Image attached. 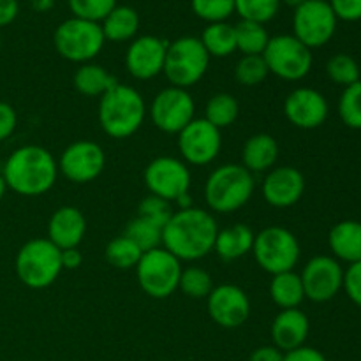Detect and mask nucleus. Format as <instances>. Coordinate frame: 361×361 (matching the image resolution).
Listing matches in <instances>:
<instances>
[{
	"mask_svg": "<svg viewBox=\"0 0 361 361\" xmlns=\"http://www.w3.org/2000/svg\"><path fill=\"white\" fill-rule=\"evenodd\" d=\"M219 226L210 212L187 208L173 212L162 228V247L180 261H197L214 250Z\"/></svg>",
	"mask_w": 361,
	"mask_h": 361,
	"instance_id": "nucleus-1",
	"label": "nucleus"
},
{
	"mask_svg": "<svg viewBox=\"0 0 361 361\" xmlns=\"http://www.w3.org/2000/svg\"><path fill=\"white\" fill-rule=\"evenodd\" d=\"M2 176L7 189L20 196H42L55 185L59 162L46 148L39 145H25L7 157Z\"/></svg>",
	"mask_w": 361,
	"mask_h": 361,
	"instance_id": "nucleus-2",
	"label": "nucleus"
},
{
	"mask_svg": "<svg viewBox=\"0 0 361 361\" xmlns=\"http://www.w3.org/2000/svg\"><path fill=\"white\" fill-rule=\"evenodd\" d=\"M147 116L145 99L129 85H115L99 101L97 118L109 137L126 140L136 134Z\"/></svg>",
	"mask_w": 361,
	"mask_h": 361,
	"instance_id": "nucleus-3",
	"label": "nucleus"
},
{
	"mask_svg": "<svg viewBox=\"0 0 361 361\" xmlns=\"http://www.w3.org/2000/svg\"><path fill=\"white\" fill-rule=\"evenodd\" d=\"M254 187V175L242 164H224L207 178L204 201L217 214H233L249 203Z\"/></svg>",
	"mask_w": 361,
	"mask_h": 361,
	"instance_id": "nucleus-4",
	"label": "nucleus"
},
{
	"mask_svg": "<svg viewBox=\"0 0 361 361\" xmlns=\"http://www.w3.org/2000/svg\"><path fill=\"white\" fill-rule=\"evenodd\" d=\"M16 275L30 289H46L62 274V250L48 238H32L18 250Z\"/></svg>",
	"mask_w": 361,
	"mask_h": 361,
	"instance_id": "nucleus-5",
	"label": "nucleus"
},
{
	"mask_svg": "<svg viewBox=\"0 0 361 361\" xmlns=\"http://www.w3.org/2000/svg\"><path fill=\"white\" fill-rule=\"evenodd\" d=\"M210 66V55L204 46L201 44L200 37L183 35L168 42L166 49L164 71L166 80L171 87H178L187 90L203 80Z\"/></svg>",
	"mask_w": 361,
	"mask_h": 361,
	"instance_id": "nucleus-6",
	"label": "nucleus"
},
{
	"mask_svg": "<svg viewBox=\"0 0 361 361\" xmlns=\"http://www.w3.org/2000/svg\"><path fill=\"white\" fill-rule=\"evenodd\" d=\"M104 34L101 23L69 18L56 27L53 44L62 59L74 63H88L104 48Z\"/></svg>",
	"mask_w": 361,
	"mask_h": 361,
	"instance_id": "nucleus-7",
	"label": "nucleus"
},
{
	"mask_svg": "<svg viewBox=\"0 0 361 361\" xmlns=\"http://www.w3.org/2000/svg\"><path fill=\"white\" fill-rule=\"evenodd\" d=\"M252 254L261 270L277 275L295 270L302 256V247L289 229L270 226L256 235Z\"/></svg>",
	"mask_w": 361,
	"mask_h": 361,
	"instance_id": "nucleus-8",
	"label": "nucleus"
},
{
	"mask_svg": "<svg viewBox=\"0 0 361 361\" xmlns=\"http://www.w3.org/2000/svg\"><path fill=\"white\" fill-rule=\"evenodd\" d=\"M182 261L176 259L164 247L143 252L140 263L136 264L137 284L145 295L155 300L171 296L178 289Z\"/></svg>",
	"mask_w": 361,
	"mask_h": 361,
	"instance_id": "nucleus-9",
	"label": "nucleus"
},
{
	"mask_svg": "<svg viewBox=\"0 0 361 361\" xmlns=\"http://www.w3.org/2000/svg\"><path fill=\"white\" fill-rule=\"evenodd\" d=\"M268 71L284 81H300L310 73L314 63L312 49L293 34H279L270 37L263 51Z\"/></svg>",
	"mask_w": 361,
	"mask_h": 361,
	"instance_id": "nucleus-10",
	"label": "nucleus"
},
{
	"mask_svg": "<svg viewBox=\"0 0 361 361\" xmlns=\"http://www.w3.org/2000/svg\"><path fill=\"white\" fill-rule=\"evenodd\" d=\"M337 23L328 0H305L293 14V35L307 48H321L334 39Z\"/></svg>",
	"mask_w": 361,
	"mask_h": 361,
	"instance_id": "nucleus-11",
	"label": "nucleus"
},
{
	"mask_svg": "<svg viewBox=\"0 0 361 361\" xmlns=\"http://www.w3.org/2000/svg\"><path fill=\"white\" fill-rule=\"evenodd\" d=\"M143 180L150 194L169 203H175L183 194H189L190 189V171L187 164L169 155L155 157L145 168Z\"/></svg>",
	"mask_w": 361,
	"mask_h": 361,
	"instance_id": "nucleus-12",
	"label": "nucleus"
},
{
	"mask_svg": "<svg viewBox=\"0 0 361 361\" xmlns=\"http://www.w3.org/2000/svg\"><path fill=\"white\" fill-rule=\"evenodd\" d=\"M196 104L189 90L178 87H166L152 101V122L166 134H178L194 120Z\"/></svg>",
	"mask_w": 361,
	"mask_h": 361,
	"instance_id": "nucleus-13",
	"label": "nucleus"
},
{
	"mask_svg": "<svg viewBox=\"0 0 361 361\" xmlns=\"http://www.w3.org/2000/svg\"><path fill=\"white\" fill-rule=\"evenodd\" d=\"M106 154L95 141L80 140L71 143L59 159V173L73 183H90L104 171Z\"/></svg>",
	"mask_w": 361,
	"mask_h": 361,
	"instance_id": "nucleus-14",
	"label": "nucleus"
},
{
	"mask_svg": "<svg viewBox=\"0 0 361 361\" xmlns=\"http://www.w3.org/2000/svg\"><path fill=\"white\" fill-rule=\"evenodd\" d=\"M300 279L307 300L314 303H326L341 293L344 270L335 257L316 256L303 267Z\"/></svg>",
	"mask_w": 361,
	"mask_h": 361,
	"instance_id": "nucleus-15",
	"label": "nucleus"
},
{
	"mask_svg": "<svg viewBox=\"0 0 361 361\" xmlns=\"http://www.w3.org/2000/svg\"><path fill=\"white\" fill-rule=\"evenodd\" d=\"M222 136L217 127L204 118H194L178 133V150L183 161L192 166H208L219 157Z\"/></svg>",
	"mask_w": 361,
	"mask_h": 361,
	"instance_id": "nucleus-16",
	"label": "nucleus"
},
{
	"mask_svg": "<svg viewBox=\"0 0 361 361\" xmlns=\"http://www.w3.org/2000/svg\"><path fill=\"white\" fill-rule=\"evenodd\" d=\"M330 113L326 97L319 90L300 87L289 92L284 101V115L291 126L303 130H312L323 126Z\"/></svg>",
	"mask_w": 361,
	"mask_h": 361,
	"instance_id": "nucleus-17",
	"label": "nucleus"
},
{
	"mask_svg": "<svg viewBox=\"0 0 361 361\" xmlns=\"http://www.w3.org/2000/svg\"><path fill=\"white\" fill-rule=\"evenodd\" d=\"M208 314L219 326L240 328L250 317V300L242 288L235 284H222L208 295Z\"/></svg>",
	"mask_w": 361,
	"mask_h": 361,
	"instance_id": "nucleus-18",
	"label": "nucleus"
},
{
	"mask_svg": "<svg viewBox=\"0 0 361 361\" xmlns=\"http://www.w3.org/2000/svg\"><path fill=\"white\" fill-rule=\"evenodd\" d=\"M168 41L157 35H140L133 39L126 53V67L134 80L147 81L164 71Z\"/></svg>",
	"mask_w": 361,
	"mask_h": 361,
	"instance_id": "nucleus-19",
	"label": "nucleus"
},
{
	"mask_svg": "<svg viewBox=\"0 0 361 361\" xmlns=\"http://www.w3.org/2000/svg\"><path fill=\"white\" fill-rule=\"evenodd\" d=\"M305 192V176L293 166H279L270 169L263 182V197L270 207H295Z\"/></svg>",
	"mask_w": 361,
	"mask_h": 361,
	"instance_id": "nucleus-20",
	"label": "nucleus"
},
{
	"mask_svg": "<svg viewBox=\"0 0 361 361\" xmlns=\"http://www.w3.org/2000/svg\"><path fill=\"white\" fill-rule=\"evenodd\" d=\"M87 233V219L76 207H60L49 217L46 238L60 250L76 249Z\"/></svg>",
	"mask_w": 361,
	"mask_h": 361,
	"instance_id": "nucleus-21",
	"label": "nucleus"
},
{
	"mask_svg": "<svg viewBox=\"0 0 361 361\" xmlns=\"http://www.w3.org/2000/svg\"><path fill=\"white\" fill-rule=\"evenodd\" d=\"M309 317L300 309L281 310L271 323V341L282 353H289L305 345L309 337Z\"/></svg>",
	"mask_w": 361,
	"mask_h": 361,
	"instance_id": "nucleus-22",
	"label": "nucleus"
},
{
	"mask_svg": "<svg viewBox=\"0 0 361 361\" xmlns=\"http://www.w3.org/2000/svg\"><path fill=\"white\" fill-rule=\"evenodd\" d=\"M279 159V143L271 134L259 133L250 136L242 148V166L254 173H268Z\"/></svg>",
	"mask_w": 361,
	"mask_h": 361,
	"instance_id": "nucleus-23",
	"label": "nucleus"
},
{
	"mask_svg": "<svg viewBox=\"0 0 361 361\" xmlns=\"http://www.w3.org/2000/svg\"><path fill=\"white\" fill-rule=\"evenodd\" d=\"M328 245L337 261L353 264L361 261V222L342 221L330 229Z\"/></svg>",
	"mask_w": 361,
	"mask_h": 361,
	"instance_id": "nucleus-24",
	"label": "nucleus"
},
{
	"mask_svg": "<svg viewBox=\"0 0 361 361\" xmlns=\"http://www.w3.org/2000/svg\"><path fill=\"white\" fill-rule=\"evenodd\" d=\"M254 238H256V235L249 226L235 224L231 228L219 229L214 250L222 261L240 259V257L252 252Z\"/></svg>",
	"mask_w": 361,
	"mask_h": 361,
	"instance_id": "nucleus-25",
	"label": "nucleus"
},
{
	"mask_svg": "<svg viewBox=\"0 0 361 361\" xmlns=\"http://www.w3.org/2000/svg\"><path fill=\"white\" fill-rule=\"evenodd\" d=\"M101 28L106 41H133V39H136L137 30H140V14L130 6H116L101 21Z\"/></svg>",
	"mask_w": 361,
	"mask_h": 361,
	"instance_id": "nucleus-26",
	"label": "nucleus"
},
{
	"mask_svg": "<svg viewBox=\"0 0 361 361\" xmlns=\"http://www.w3.org/2000/svg\"><path fill=\"white\" fill-rule=\"evenodd\" d=\"M74 88L80 92L85 97H99L106 94L108 90H111L115 85H118L116 78L113 74H109L99 63H81L80 69L74 73L73 78Z\"/></svg>",
	"mask_w": 361,
	"mask_h": 361,
	"instance_id": "nucleus-27",
	"label": "nucleus"
},
{
	"mask_svg": "<svg viewBox=\"0 0 361 361\" xmlns=\"http://www.w3.org/2000/svg\"><path fill=\"white\" fill-rule=\"evenodd\" d=\"M270 296L279 309H298L303 300H305V291H303L300 275L295 274V271L271 275Z\"/></svg>",
	"mask_w": 361,
	"mask_h": 361,
	"instance_id": "nucleus-28",
	"label": "nucleus"
},
{
	"mask_svg": "<svg viewBox=\"0 0 361 361\" xmlns=\"http://www.w3.org/2000/svg\"><path fill=\"white\" fill-rule=\"evenodd\" d=\"M200 41L208 55L215 56V59H224V56L233 55L236 51L235 25H229L228 21L208 23L201 34Z\"/></svg>",
	"mask_w": 361,
	"mask_h": 361,
	"instance_id": "nucleus-29",
	"label": "nucleus"
},
{
	"mask_svg": "<svg viewBox=\"0 0 361 361\" xmlns=\"http://www.w3.org/2000/svg\"><path fill=\"white\" fill-rule=\"evenodd\" d=\"M235 35L236 49L242 51L243 55H263L264 48L270 41V35H268L264 25L245 20H240L235 25Z\"/></svg>",
	"mask_w": 361,
	"mask_h": 361,
	"instance_id": "nucleus-30",
	"label": "nucleus"
},
{
	"mask_svg": "<svg viewBox=\"0 0 361 361\" xmlns=\"http://www.w3.org/2000/svg\"><path fill=\"white\" fill-rule=\"evenodd\" d=\"M238 113V101H236L231 94L221 92V94L212 95L210 101L207 102V108H204V120H208L212 126L217 127L219 130H222L236 122Z\"/></svg>",
	"mask_w": 361,
	"mask_h": 361,
	"instance_id": "nucleus-31",
	"label": "nucleus"
},
{
	"mask_svg": "<svg viewBox=\"0 0 361 361\" xmlns=\"http://www.w3.org/2000/svg\"><path fill=\"white\" fill-rule=\"evenodd\" d=\"M104 256L111 267L118 268V270H130V268H136L143 252H141V249L136 243L130 242L127 236L122 235L113 238L106 245Z\"/></svg>",
	"mask_w": 361,
	"mask_h": 361,
	"instance_id": "nucleus-32",
	"label": "nucleus"
},
{
	"mask_svg": "<svg viewBox=\"0 0 361 361\" xmlns=\"http://www.w3.org/2000/svg\"><path fill=\"white\" fill-rule=\"evenodd\" d=\"M123 236H127L130 242L136 243L141 252H148V250L162 247V228L147 221V219L134 217L133 221H129Z\"/></svg>",
	"mask_w": 361,
	"mask_h": 361,
	"instance_id": "nucleus-33",
	"label": "nucleus"
},
{
	"mask_svg": "<svg viewBox=\"0 0 361 361\" xmlns=\"http://www.w3.org/2000/svg\"><path fill=\"white\" fill-rule=\"evenodd\" d=\"M281 0H235V13L245 21L267 25L281 9Z\"/></svg>",
	"mask_w": 361,
	"mask_h": 361,
	"instance_id": "nucleus-34",
	"label": "nucleus"
},
{
	"mask_svg": "<svg viewBox=\"0 0 361 361\" xmlns=\"http://www.w3.org/2000/svg\"><path fill=\"white\" fill-rule=\"evenodd\" d=\"M326 74L334 83L341 87H351L361 80L358 62L348 53H337L326 62Z\"/></svg>",
	"mask_w": 361,
	"mask_h": 361,
	"instance_id": "nucleus-35",
	"label": "nucleus"
},
{
	"mask_svg": "<svg viewBox=\"0 0 361 361\" xmlns=\"http://www.w3.org/2000/svg\"><path fill=\"white\" fill-rule=\"evenodd\" d=\"M178 288L182 293L189 298L194 300H203L208 298V295L214 289V282H212V275L208 274L204 268L200 267H189L182 270L180 275V284Z\"/></svg>",
	"mask_w": 361,
	"mask_h": 361,
	"instance_id": "nucleus-36",
	"label": "nucleus"
},
{
	"mask_svg": "<svg viewBox=\"0 0 361 361\" xmlns=\"http://www.w3.org/2000/svg\"><path fill=\"white\" fill-rule=\"evenodd\" d=\"M268 74L270 71H268L263 55H243L236 62L235 78L242 87H257L267 80Z\"/></svg>",
	"mask_w": 361,
	"mask_h": 361,
	"instance_id": "nucleus-37",
	"label": "nucleus"
},
{
	"mask_svg": "<svg viewBox=\"0 0 361 361\" xmlns=\"http://www.w3.org/2000/svg\"><path fill=\"white\" fill-rule=\"evenodd\" d=\"M338 115L349 129L361 130V80L344 88L338 99Z\"/></svg>",
	"mask_w": 361,
	"mask_h": 361,
	"instance_id": "nucleus-38",
	"label": "nucleus"
},
{
	"mask_svg": "<svg viewBox=\"0 0 361 361\" xmlns=\"http://www.w3.org/2000/svg\"><path fill=\"white\" fill-rule=\"evenodd\" d=\"M190 7L200 20L219 23L235 13V0H190Z\"/></svg>",
	"mask_w": 361,
	"mask_h": 361,
	"instance_id": "nucleus-39",
	"label": "nucleus"
},
{
	"mask_svg": "<svg viewBox=\"0 0 361 361\" xmlns=\"http://www.w3.org/2000/svg\"><path fill=\"white\" fill-rule=\"evenodd\" d=\"M71 13L74 18L101 23L116 7V0H69Z\"/></svg>",
	"mask_w": 361,
	"mask_h": 361,
	"instance_id": "nucleus-40",
	"label": "nucleus"
},
{
	"mask_svg": "<svg viewBox=\"0 0 361 361\" xmlns=\"http://www.w3.org/2000/svg\"><path fill=\"white\" fill-rule=\"evenodd\" d=\"M171 215H173L171 203L162 200V197L154 196V194L143 197L140 207H137V217L147 219V221L154 222V224L161 226V228H164V226L168 224Z\"/></svg>",
	"mask_w": 361,
	"mask_h": 361,
	"instance_id": "nucleus-41",
	"label": "nucleus"
},
{
	"mask_svg": "<svg viewBox=\"0 0 361 361\" xmlns=\"http://www.w3.org/2000/svg\"><path fill=\"white\" fill-rule=\"evenodd\" d=\"M342 289L349 296L355 305L361 307V261L349 264L348 270H344V284Z\"/></svg>",
	"mask_w": 361,
	"mask_h": 361,
	"instance_id": "nucleus-42",
	"label": "nucleus"
},
{
	"mask_svg": "<svg viewBox=\"0 0 361 361\" xmlns=\"http://www.w3.org/2000/svg\"><path fill=\"white\" fill-rule=\"evenodd\" d=\"M334 9L337 20L342 21H360L361 20V0H328Z\"/></svg>",
	"mask_w": 361,
	"mask_h": 361,
	"instance_id": "nucleus-43",
	"label": "nucleus"
},
{
	"mask_svg": "<svg viewBox=\"0 0 361 361\" xmlns=\"http://www.w3.org/2000/svg\"><path fill=\"white\" fill-rule=\"evenodd\" d=\"M18 126V115L14 108L7 102L0 101V143L6 141L7 137L13 136Z\"/></svg>",
	"mask_w": 361,
	"mask_h": 361,
	"instance_id": "nucleus-44",
	"label": "nucleus"
},
{
	"mask_svg": "<svg viewBox=\"0 0 361 361\" xmlns=\"http://www.w3.org/2000/svg\"><path fill=\"white\" fill-rule=\"evenodd\" d=\"M284 361H328L324 355L317 349L309 348V345H302L298 349L284 353Z\"/></svg>",
	"mask_w": 361,
	"mask_h": 361,
	"instance_id": "nucleus-45",
	"label": "nucleus"
},
{
	"mask_svg": "<svg viewBox=\"0 0 361 361\" xmlns=\"http://www.w3.org/2000/svg\"><path fill=\"white\" fill-rule=\"evenodd\" d=\"M249 361H284V353L275 345H261L254 349Z\"/></svg>",
	"mask_w": 361,
	"mask_h": 361,
	"instance_id": "nucleus-46",
	"label": "nucleus"
},
{
	"mask_svg": "<svg viewBox=\"0 0 361 361\" xmlns=\"http://www.w3.org/2000/svg\"><path fill=\"white\" fill-rule=\"evenodd\" d=\"M20 13L18 0H0V27H7L13 23Z\"/></svg>",
	"mask_w": 361,
	"mask_h": 361,
	"instance_id": "nucleus-47",
	"label": "nucleus"
},
{
	"mask_svg": "<svg viewBox=\"0 0 361 361\" xmlns=\"http://www.w3.org/2000/svg\"><path fill=\"white\" fill-rule=\"evenodd\" d=\"M83 261V256L81 252L76 249H67L62 250V268H67V270H76L78 267L81 264Z\"/></svg>",
	"mask_w": 361,
	"mask_h": 361,
	"instance_id": "nucleus-48",
	"label": "nucleus"
},
{
	"mask_svg": "<svg viewBox=\"0 0 361 361\" xmlns=\"http://www.w3.org/2000/svg\"><path fill=\"white\" fill-rule=\"evenodd\" d=\"M303 2H305V0H281V4H284V6L291 7V9H296V7L302 6Z\"/></svg>",
	"mask_w": 361,
	"mask_h": 361,
	"instance_id": "nucleus-49",
	"label": "nucleus"
},
{
	"mask_svg": "<svg viewBox=\"0 0 361 361\" xmlns=\"http://www.w3.org/2000/svg\"><path fill=\"white\" fill-rule=\"evenodd\" d=\"M6 192H7V183H6V180H4L2 173H0V201L4 200Z\"/></svg>",
	"mask_w": 361,
	"mask_h": 361,
	"instance_id": "nucleus-50",
	"label": "nucleus"
},
{
	"mask_svg": "<svg viewBox=\"0 0 361 361\" xmlns=\"http://www.w3.org/2000/svg\"><path fill=\"white\" fill-rule=\"evenodd\" d=\"M0 49H2V37H0Z\"/></svg>",
	"mask_w": 361,
	"mask_h": 361,
	"instance_id": "nucleus-51",
	"label": "nucleus"
}]
</instances>
